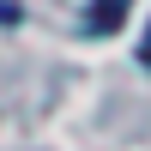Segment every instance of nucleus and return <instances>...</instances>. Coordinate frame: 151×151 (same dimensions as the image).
Returning a JSON list of instances; mask_svg holds the SVG:
<instances>
[{
    "instance_id": "obj_1",
    "label": "nucleus",
    "mask_w": 151,
    "mask_h": 151,
    "mask_svg": "<svg viewBox=\"0 0 151 151\" xmlns=\"http://www.w3.org/2000/svg\"><path fill=\"white\" fill-rule=\"evenodd\" d=\"M127 6H133V0H91V12H85V24H91L97 36H109V30H121V18H127Z\"/></svg>"
},
{
    "instance_id": "obj_2",
    "label": "nucleus",
    "mask_w": 151,
    "mask_h": 151,
    "mask_svg": "<svg viewBox=\"0 0 151 151\" xmlns=\"http://www.w3.org/2000/svg\"><path fill=\"white\" fill-rule=\"evenodd\" d=\"M139 60H145V67H151V36H145V48H139Z\"/></svg>"
}]
</instances>
